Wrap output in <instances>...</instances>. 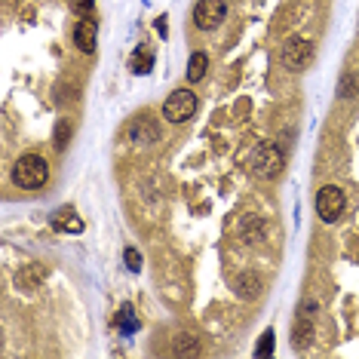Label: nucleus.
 Listing matches in <instances>:
<instances>
[{
    "instance_id": "9b49d317",
    "label": "nucleus",
    "mask_w": 359,
    "mask_h": 359,
    "mask_svg": "<svg viewBox=\"0 0 359 359\" xmlns=\"http://www.w3.org/2000/svg\"><path fill=\"white\" fill-rule=\"evenodd\" d=\"M267 353H273V332L271 329L261 334V341H258V347H255V356H267Z\"/></svg>"
},
{
    "instance_id": "f257e3e1",
    "label": "nucleus",
    "mask_w": 359,
    "mask_h": 359,
    "mask_svg": "<svg viewBox=\"0 0 359 359\" xmlns=\"http://www.w3.org/2000/svg\"><path fill=\"white\" fill-rule=\"evenodd\" d=\"M46 178H50V169H46V160L37 157V154H25V157L15 160L13 166V182L19 187H28V191H34V187H43Z\"/></svg>"
},
{
    "instance_id": "4468645a",
    "label": "nucleus",
    "mask_w": 359,
    "mask_h": 359,
    "mask_svg": "<svg viewBox=\"0 0 359 359\" xmlns=\"http://www.w3.org/2000/svg\"><path fill=\"white\" fill-rule=\"evenodd\" d=\"M126 261H129V271H142V258H138L135 249H126Z\"/></svg>"
},
{
    "instance_id": "20e7f679",
    "label": "nucleus",
    "mask_w": 359,
    "mask_h": 359,
    "mask_svg": "<svg viewBox=\"0 0 359 359\" xmlns=\"http://www.w3.org/2000/svg\"><path fill=\"white\" fill-rule=\"evenodd\" d=\"M316 212H320L323 222H338L344 215V191L334 184H325L320 194H316Z\"/></svg>"
},
{
    "instance_id": "7ed1b4c3",
    "label": "nucleus",
    "mask_w": 359,
    "mask_h": 359,
    "mask_svg": "<svg viewBox=\"0 0 359 359\" xmlns=\"http://www.w3.org/2000/svg\"><path fill=\"white\" fill-rule=\"evenodd\" d=\"M249 166L258 178H273V175H280V169H283V154L276 144H258Z\"/></svg>"
},
{
    "instance_id": "9d476101",
    "label": "nucleus",
    "mask_w": 359,
    "mask_h": 359,
    "mask_svg": "<svg viewBox=\"0 0 359 359\" xmlns=\"http://www.w3.org/2000/svg\"><path fill=\"white\" fill-rule=\"evenodd\" d=\"M206 68H209L206 53H194V55H191V62H187V80H191V83H197V80H203V74H206Z\"/></svg>"
},
{
    "instance_id": "f03ea898",
    "label": "nucleus",
    "mask_w": 359,
    "mask_h": 359,
    "mask_svg": "<svg viewBox=\"0 0 359 359\" xmlns=\"http://www.w3.org/2000/svg\"><path fill=\"white\" fill-rule=\"evenodd\" d=\"M194 111H197V95H194L191 89H175V93L163 102V117H166L169 123H184L187 117H194Z\"/></svg>"
},
{
    "instance_id": "ddd939ff",
    "label": "nucleus",
    "mask_w": 359,
    "mask_h": 359,
    "mask_svg": "<svg viewBox=\"0 0 359 359\" xmlns=\"http://www.w3.org/2000/svg\"><path fill=\"white\" fill-rule=\"evenodd\" d=\"M120 320H123V332H135L138 329V323H135V313H133V307H123V313H120Z\"/></svg>"
},
{
    "instance_id": "0eeeda50",
    "label": "nucleus",
    "mask_w": 359,
    "mask_h": 359,
    "mask_svg": "<svg viewBox=\"0 0 359 359\" xmlns=\"http://www.w3.org/2000/svg\"><path fill=\"white\" fill-rule=\"evenodd\" d=\"M313 304L304 301L301 304V313H298V323H295V338H298V347H304L310 341V334H313Z\"/></svg>"
},
{
    "instance_id": "39448f33",
    "label": "nucleus",
    "mask_w": 359,
    "mask_h": 359,
    "mask_svg": "<svg viewBox=\"0 0 359 359\" xmlns=\"http://www.w3.org/2000/svg\"><path fill=\"white\" fill-rule=\"evenodd\" d=\"M224 15H227L224 0H200L197 10H194V22H197V28H203V31H215L224 22Z\"/></svg>"
},
{
    "instance_id": "6e6552de",
    "label": "nucleus",
    "mask_w": 359,
    "mask_h": 359,
    "mask_svg": "<svg viewBox=\"0 0 359 359\" xmlns=\"http://www.w3.org/2000/svg\"><path fill=\"white\" fill-rule=\"evenodd\" d=\"M95 37H99V28H95V22H93V19L77 22L74 40H77L80 50H83V53H95Z\"/></svg>"
},
{
    "instance_id": "f8f14e48",
    "label": "nucleus",
    "mask_w": 359,
    "mask_h": 359,
    "mask_svg": "<svg viewBox=\"0 0 359 359\" xmlns=\"http://www.w3.org/2000/svg\"><path fill=\"white\" fill-rule=\"evenodd\" d=\"M133 71H135V74H148V71H151V55L138 53L135 62H133Z\"/></svg>"
},
{
    "instance_id": "2eb2a0df",
    "label": "nucleus",
    "mask_w": 359,
    "mask_h": 359,
    "mask_svg": "<svg viewBox=\"0 0 359 359\" xmlns=\"http://www.w3.org/2000/svg\"><path fill=\"white\" fill-rule=\"evenodd\" d=\"M89 6H93V0H74V10L77 13H89Z\"/></svg>"
},
{
    "instance_id": "1a4fd4ad",
    "label": "nucleus",
    "mask_w": 359,
    "mask_h": 359,
    "mask_svg": "<svg viewBox=\"0 0 359 359\" xmlns=\"http://www.w3.org/2000/svg\"><path fill=\"white\" fill-rule=\"evenodd\" d=\"M53 224H55V231H65V233H80V231H83V222H80L71 209H62L59 215H55Z\"/></svg>"
},
{
    "instance_id": "423d86ee",
    "label": "nucleus",
    "mask_w": 359,
    "mask_h": 359,
    "mask_svg": "<svg viewBox=\"0 0 359 359\" xmlns=\"http://www.w3.org/2000/svg\"><path fill=\"white\" fill-rule=\"evenodd\" d=\"M310 55H313V46H310L304 37H292V40H285V43H283L280 59H283L285 68L301 71V68H304V65L310 62Z\"/></svg>"
}]
</instances>
